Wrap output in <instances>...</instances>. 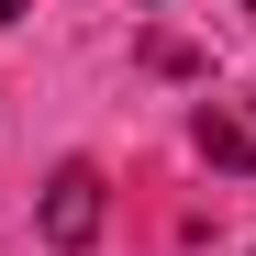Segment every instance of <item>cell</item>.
Masks as SVG:
<instances>
[{
  "mask_svg": "<svg viewBox=\"0 0 256 256\" xmlns=\"http://www.w3.org/2000/svg\"><path fill=\"white\" fill-rule=\"evenodd\" d=\"M200 156L212 167H256V134H245L234 112H200Z\"/></svg>",
  "mask_w": 256,
  "mask_h": 256,
  "instance_id": "obj_2",
  "label": "cell"
},
{
  "mask_svg": "<svg viewBox=\"0 0 256 256\" xmlns=\"http://www.w3.org/2000/svg\"><path fill=\"white\" fill-rule=\"evenodd\" d=\"M45 234H56L67 256L100 234V167H56V178H45Z\"/></svg>",
  "mask_w": 256,
  "mask_h": 256,
  "instance_id": "obj_1",
  "label": "cell"
},
{
  "mask_svg": "<svg viewBox=\"0 0 256 256\" xmlns=\"http://www.w3.org/2000/svg\"><path fill=\"white\" fill-rule=\"evenodd\" d=\"M12 12H22V0H0V22H12Z\"/></svg>",
  "mask_w": 256,
  "mask_h": 256,
  "instance_id": "obj_3",
  "label": "cell"
}]
</instances>
